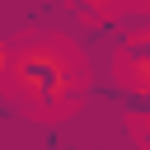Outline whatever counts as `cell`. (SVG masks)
<instances>
[{
  "mask_svg": "<svg viewBox=\"0 0 150 150\" xmlns=\"http://www.w3.org/2000/svg\"><path fill=\"white\" fill-rule=\"evenodd\" d=\"M127 75H131V84H136V89H150V52L127 56Z\"/></svg>",
  "mask_w": 150,
  "mask_h": 150,
  "instance_id": "3",
  "label": "cell"
},
{
  "mask_svg": "<svg viewBox=\"0 0 150 150\" xmlns=\"http://www.w3.org/2000/svg\"><path fill=\"white\" fill-rule=\"evenodd\" d=\"M108 98H112L122 112H131V117L150 122V89H136V84H127V89H108Z\"/></svg>",
  "mask_w": 150,
  "mask_h": 150,
  "instance_id": "2",
  "label": "cell"
},
{
  "mask_svg": "<svg viewBox=\"0 0 150 150\" xmlns=\"http://www.w3.org/2000/svg\"><path fill=\"white\" fill-rule=\"evenodd\" d=\"M141 150H150V122H141Z\"/></svg>",
  "mask_w": 150,
  "mask_h": 150,
  "instance_id": "4",
  "label": "cell"
},
{
  "mask_svg": "<svg viewBox=\"0 0 150 150\" xmlns=\"http://www.w3.org/2000/svg\"><path fill=\"white\" fill-rule=\"evenodd\" d=\"M14 80L38 108H61L66 98L80 94V75H70V61L56 47H28L14 61Z\"/></svg>",
  "mask_w": 150,
  "mask_h": 150,
  "instance_id": "1",
  "label": "cell"
}]
</instances>
